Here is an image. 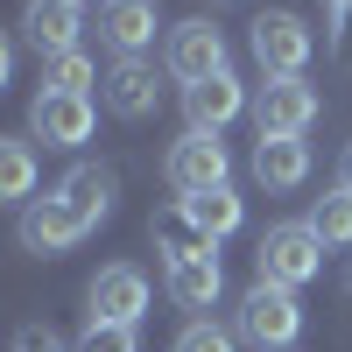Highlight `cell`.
<instances>
[{"label": "cell", "instance_id": "1", "mask_svg": "<svg viewBox=\"0 0 352 352\" xmlns=\"http://www.w3.org/2000/svg\"><path fill=\"white\" fill-rule=\"evenodd\" d=\"M324 254L331 247L310 232V219H296V226H268V232H261L254 268H261V282H275V289H303V282L324 275Z\"/></svg>", "mask_w": 352, "mask_h": 352}, {"label": "cell", "instance_id": "2", "mask_svg": "<svg viewBox=\"0 0 352 352\" xmlns=\"http://www.w3.org/2000/svg\"><path fill=\"white\" fill-rule=\"evenodd\" d=\"M232 331H240L247 345H261V352H289V345H296V331H303V303H296V289L254 282L247 296H240Z\"/></svg>", "mask_w": 352, "mask_h": 352}, {"label": "cell", "instance_id": "3", "mask_svg": "<svg viewBox=\"0 0 352 352\" xmlns=\"http://www.w3.org/2000/svg\"><path fill=\"white\" fill-rule=\"evenodd\" d=\"M162 176H169L176 197H204V190H226L232 184V155H226L219 134L184 127V141H169V155H162Z\"/></svg>", "mask_w": 352, "mask_h": 352}, {"label": "cell", "instance_id": "4", "mask_svg": "<svg viewBox=\"0 0 352 352\" xmlns=\"http://www.w3.org/2000/svg\"><path fill=\"white\" fill-rule=\"evenodd\" d=\"M317 120V92L303 78H261V92H254V127L261 141H303Z\"/></svg>", "mask_w": 352, "mask_h": 352}, {"label": "cell", "instance_id": "5", "mask_svg": "<svg viewBox=\"0 0 352 352\" xmlns=\"http://www.w3.org/2000/svg\"><path fill=\"white\" fill-rule=\"evenodd\" d=\"M254 64H261V78H303V64H310V50H317V36L296 21V14H261L254 21Z\"/></svg>", "mask_w": 352, "mask_h": 352}, {"label": "cell", "instance_id": "6", "mask_svg": "<svg viewBox=\"0 0 352 352\" xmlns=\"http://www.w3.org/2000/svg\"><path fill=\"white\" fill-rule=\"evenodd\" d=\"M92 127H99V113L85 92H36V106H28V134L43 148H85Z\"/></svg>", "mask_w": 352, "mask_h": 352}, {"label": "cell", "instance_id": "7", "mask_svg": "<svg viewBox=\"0 0 352 352\" xmlns=\"http://www.w3.org/2000/svg\"><path fill=\"white\" fill-rule=\"evenodd\" d=\"M162 71L184 78V85H204V78L232 71V64H226V36H219V21H176V28H169V50H162Z\"/></svg>", "mask_w": 352, "mask_h": 352}, {"label": "cell", "instance_id": "8", "mask_svg": "<svg viewBox=\"0 0 352 352\" xmlns=\"http://www.w3.org/2000/svg\"><path fill=\"white\" fill-rule=\"evenodd\" d=\"M85 303H92V324H141V310H148V275H141L134 261H113V268L92 275Z\"/></svg>", "mask_w": 352, "mask_h": 352}, {"label": "cell", "instance_id": "9", "mask_svg": "<svg viewBox=\"0 0 352 352\" xmlns=\"http://www.w3.org/2000/svg\"><path fill=\"white\" fill-rule=\"evenodd\" d=\"M99 99H106V113H120V120H148L155 99H162L155 64H148V56H113L106 78H99Z\"/></svg>", "mask_w": 352, "mask_h": 352}, {"label": "cell", "instance_id": "10", "mask_svg": "<svg viewBox=\"0 0 352 352\" xmlns=\"http://www.w3.org/2000/svg\"><path fill=\"white\" fill-rule=\"evenodd\" d=\"M14 232H21V247H28V254H43V261L85 240L78 212H71V204L56 197V190H50V197H28V204H21V226H14Z\"/></svg>", "mask_w": 352, "mask_h": 352}, {"label": "cell", "instance_id": "11", "mask_svg": "<svg viewBox=\"0 0 352 352\" xmlns=\"http://www.w3.org/2000/svg\"><path fill=\"white\" fill-rule=\"evenodd\" d=\"M247 113V85L232 78V71H219V78H204V85H184V120L197 127V134H219V127H232Z\"/></svg>", "mask_w": 352, "mask_h": 352}, {"label": "cell", "instance_id": "12", "mask_svg": "<svg viewBox=\"0 0 352 352\" xmlns=\"http://www.w3.org/2000/svg\"><path fill=\"white\" fill-rule=\"evenodd\" d=\"M21 36H28V50L43 56H64V50H78V36H85V21H78V8L71 0H28L21 8Z\"/></svg>", "mask_w": 352, "mask_h": 352}, {"label": "cell", "instance_id": "13", "mask_svg": "<svg viewBox=\"0 0 352 352\" xmlns=\"http://www.w3.org/2000/svg\"><path fill=\"white\" fill-rule=\"evenodd\" d=\"M155 0H99V43L113 56H141L155 43Z\"/></svg>", "mask_w": 352, "mask_h": 352}, {"label": "cell", "instance_id": "14", "mask_svg": "<svg viewBox=\"0 0 352 352\" xmlns=\"http://www.w3.org/2000/svg\"><path fill=\"white\" fill-rule=\"evenodd\" d=\"M113 190H120V176H113L106 162H78L64 184H56V197H64L71 212H78V226H85V232H92V226L113 212Z\"/></svg>", "mask_w": 352, "mask_h": 352}, {"label": "cell", "instance_id": "15", "mask_svg": "<svg viewBox=\"0 0 352 352\" xmlns=\"http://www.w3.org/2000/svg\"><path fill=\"white\" fill-rule=\"evenodd\" d=\"M219 289H226V268H219V254L169 261V296L184 303V310H212V303H219Z\"/></svg>", "mask_w": 352, "mask_h": 352}, {"label": "cell", "instance_id": "16", "mask_svg": "<svg viewBox=\"0 0 352 352\" xmlns=\"http://www.w3.org/2000/svg\"><path fill=\"white\" fill-rule=\"evenodd\" d=\"M303 176H310V148H303V141H254V184L296 190Z\"/></svg>", "mask_w": 352, "mask_h": 352}, {"label": "cell", "instance_id": "17", "mask_svg": "<svg viewBox=\"0 0 352 352\" xmlns=\"http://www.w3.org/2000/svg\"><path fill=\"white\" fill-rule=\"evenodd\" d=\"M176 204L197 219V232H204L212 247L226 240V232H240V219H247V212H240V197H232V184H226V190H204V197H176Z\"/></svg>", "mask_w": 352, "mask_h": 352}, {"label": "cell", "instance_id": "18", "mask_svg": "<svg viewBox=\"0 0 352 352\" xmlns=\"http://www.w3.org/2000/svg\"><path fill=\"white\" fill-rule=\"evenodd\" d=\"M36 197V148L0 134V204H28Z\"/></svg>", "mask_w": 352, "mask_h": 352}, {"label": "cell", "instance_id": "19", "mask_svg": "<svg viewBox=\"0 0 352 352\" xmlns=\"http://www.w3.org/2000/svg\"><path fill=\"white\" fill-rule=\"evenodd\" d=\"M155 247H162L169 261H190V254H219V247H212V240L197 232V219L184 212V204H169V212L155 219Z\"/></svg>", "mask_w": 352, "mask_h": 352}, {"label": "cell", "instance_id": "20", "mask_svg": "<svg viewBox=\"0 0 352 352\" xmlns=\"http://www.w3.org/2000/svg\"><path fill=\"white\" fill-rule=\"evenodd\" d=\"M310 232H317L324 247H352V190H345V184L310 204Z\"/></svg>", "mask_w": 352, "mask_h": 352}, {"label": "cell", "instance_id": "21", "mask_svg": "<svg viewBox=\"0 0 352 352\" xmlns=\"http://www.w3.org/2000/svg\"><path fill=\"white\" fill-rule=\"evenodd\" d=\"M92 85H99V71H92L85 50H64V56L43 64V92H85V99H92Z\"/></svg>", "mask_w": 352, "mask_h": 352}, {"label": "cell", "instance_id": "22", "mask_svg": "<svg viewBox=\"0 0 352 352\" xmlns=\"http://www.w3.org/2000/svg\"><path fill=\"white\" fill-rule=\"evenodd\" d=\"M232 338H240V331L212 324V317H190V324H184V338H176V352H232Z\"/></svg>", "mask_w": 352, "mask_h": 352}, {"label": "cell", "instance_id": "23", "mask_svg": "<svg viewBox=\"0 0 352 352\" xmlns=\"http://www.w3.org/2000/svg\"><path fill=\"white\" fill-rule=\"evenodd\" d=\"M71 352H141V338H134V324H85V338Z\"/></svg>", "mask_w": 352, "mask_h": 352}, {"label": "cell", "instance_id": "24", "mask_svg": "<svg viewBox=\"0 0 352 352\" xmlns=\"http://www.w3.org/2000/svg\"><path fill=\"white\" fill-rule=\"evenodd\" d=\"M8 352H71V345H64V338H56V331H50V324H21V331H14V345H8Z\"/></svg>", "mask_w": 352, "mask_h": 352}, {"label": "cell", "instance_id": "25", "mask_svg": "<svg viewBox=\"0 0 352 352\" xmlns=\"http://www.w3.org/2000/svg\"><path fill=\"white\" fill-rule=\"evenodd\" d=\"M8 85H14V43L0 36V92H8Z\"/></svg>", "mask_w": 352, "mask_h": 352}, {"label": "cell", "instance_id": "26", "mask_svg": "<svg viewBox=\"0 0 352 352\" xmlns=\"http://www.w3.org/2000/svg\"><path fill=\"white\" fill-rule=\"evenodd\" d=\"M338 184L352 190V141H345V155H338Z\"/></svg>", "mask_w": 352, "mask_h": 352}, {"label": "cell", "instance_id": "27", "mask_svg": "<svg viewBox=\"0 0 352 352\" xmlns=\"http://www.w3.org/2000/svg\"><path fill=\"white\" fill-rule=\"evenodd\" d=\"M324 8H331V14H338V21H352V0H324Z\"/></svg>", "mask_w": 352, "mask_h": 352}, {"label": "cell", "instance_id": "28", "mask_svg": "<svg viewBox=\"0 0 352 352\" xmlns=\"http://www.w3.org/2000/svg\"><path fill=\"white\" fill-rule=\"evenodd\" d=\"M345 296H352V261H345Z\"/></svg>", "mask_w": 352, "mask_h": 352}, {"label": "cell", "instance_id": "29", "mask_svg": "<svg viewBox=\"0 0 352 352\" xmlns=\"http://www.w3.org/2000/svg\"><path fill=\"white\" fill-rule=\"evenodd\" d=\"M71 8H85V0H71Z\"/></svg>", "mask_w": 352, "mask_h": 352}]
</instances>
